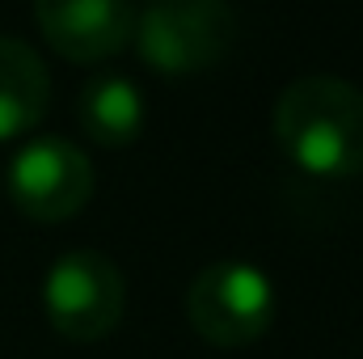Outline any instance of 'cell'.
<instances>
[{
  "instance_id": "1",
  "label": "cell",
  "mask_w": 363,
  "mask_h": 359,
  "mask_svg": "<svg viewBox=\"0 0 363 359\" xmlns=\"http://www.w3.org/2000/svg\"><path fill=\"white\" fill-rule=\"evenodd\" d=\"M271 136L304 178H355L363 170V89L342 77H300L274 97Z\"/></svg>"
},
{
  "instance_id": "2",
  "label": "cell",
  "mask_w": 363,
  "mask_h": 359,
  "mask_svg": "<svg viewBox=\"0 0 363 359\" xmlns=\"http://www.w3.org/2000/svg\"><path fill=\"white\" fill-rule=\"evenodd\" d=\"M131 43L152 72L194 77L233 51L237 13L228 0H148L135 13Z\"/></svg>"
},
{
  "instance_id": "3",
  "label": "cell",
  "mask_w": 363,
  "mask_h": 359,
  "mask_svg": "<svg viewBox=\"0 0 363 359\" xmlns=\"http://www.w3.org/2000/svg\"><path fill=\"white\" fill-rule=\"evenodd\" d=\"M274 313H279V296H274L271 275L241 258L203 267L186 287L190 330L220 351L258 343L274 326Z\"/></svg>"
},
{
  "instance_id": "4",
  "label": "cell",
  "mask_w": 363,
  "mask_h": 359,
  "mask_svg": "<svg viewBox=\"0 0 363 359\" xmlns=\"http://www.w3.org/2000/svg\"><path fill=\"white\" fill-rule=\"evenodd\" d=\"M127 279L101 250H68L43 275V313L68 343H97L118 330Z\"/></svg>"
},
{
  "instance_id": "5",
  "label": "cell",
  "mask_w": 363,
  "mask_h": 359,
  "mask_svg": "<svg viewBox=\"0 0 363 359\" xmlns=\"http://www.w3.org/2000/svg\"><path fill=\"white\" fill-rule=\"evenodd\" d=\"M9 199L34 224H60L93 199V161L64 136H38L13 153Z\"/></svg>"
},
{
  "instance_id": "6",
  "label": "cell",
  "mask_w": 363,
  "mask_h": 359,
  "mask_svg": "<svg viewBox=\"0 0 363 359\" xmlns=\"http://www.w3.org/2000/svg\"><path fill=\"white\" fill-rule=\"evenodd\" d=\"M38 34L72 64H101L131 43V0H34Z\"/></svg>"
},
{
  "instance_id": "7",
  "label": "cell",
  "mask_w": 363,
  "mask_h": 359,
  "mask_svg": "<svg viewBox=\"0 0 363 359\" xmlns=\"http://www.w3.org/2000/svg\"><path fill=\"white\" fill-rule=\"evenodd\" d=\"M51 101V77L38 51L21 38H0V140L38 127Z\"/></svg>"
},
{
  "instance_id": "8",
  "label": "cell",
  "mask_w": 363,
  "mask_h": 359,
  "mask_svg": "<svg viewBox=\"0 0 363 359\" xmlns=\"http://www.w3.org/2000/svg\"><path fill=\"white\" fill-rule=\"evenodd\" d=\"M77 118L93 144L123 148L144 131V93L131 77H93L77 93Z\"/></svg>"
}]
</instances>
